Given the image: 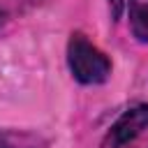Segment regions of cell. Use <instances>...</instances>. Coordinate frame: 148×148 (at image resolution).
I'll return each instance as SVG.
<instances>
[{
  "instance_id": "obj_1",
  "label": "cell",
  "mask_w": 148,
  "mask_h": 148,
  "mask_svg": "<svg viewBox=\"0 0 148 148\" xmlns=\"http://www.w3.org/2000/svg\"><path fill=\"white\" fill-rule=\"evenodd\" d=\"M67 65L72 76L83 86H99L111 76V60L86 35L74 32L67 42Z\"/></svg>"
},
{
  "instance_id": "obj_2",
  "label": "cell",
  "mask_w": 148,
  "mask_h": 148,
  "mask_svg": "<svg viewBox=\"0 0 148 148\" xmlns=\"http://www.w3.org/2000/svg\"><path fill=\"white\" fill-rule=\"evenodd\" d=\"M143 130H148V104H136L127 109L109 130L106 143L111 148H123L132 143Z\"/></svg>"
},
{
  "instance_id": "obj_3",
  "label": "cell",
  "mask_w": 148,
  "mask_h": 148,
  "mask_svg": "<svg viewBox=\"0 0 148 148\" xmlns=\"http://www.w3.org/2000/svg\"><path fill=\"white\" fill-rule=\"evenodd\" d=\"M130 28L139 42H148V2L130 5Z\"/></svg>"
},
{
  "instance_id": "obj_4",
  "label": "cell",
  "mask_w": 148,
  "mask_h": 148,
  "mask_svg": "<svg viewBox=\"0 0 148 148\" xmlns=\"http://www.w3.org/2000/svg\"><path fill=\"white\" fill-rule=\"evenodd\" d=\"M0 148H39L37 139L28 132H0Z\"/></svg>"
},
{
  "instance_id": "obj_5",
  "label": "cell",
  "mask_w": 148,
  "mask_h": 148,
  "mask_svg": "<svg viewBox=\"0 0 148 148\" xmlns=\"http://www.w3.org/2000/svg\"><path fill=\"white\" fill-rule=\"evenodd\" d=\"M109 9H111L113 21H118L120 14H123V9H125V0H109Z\"/></svg>"
},
{
  "instance_id": "obj_6",
  "label": "cell",
  "mask_w": 148,
  "mask_h": 148,
  "mask_svg": "<svg viewBox=\"0 0 148 148\" xmlns=\"http://www.w3.org/2000/svg\"><path fill=\"white\" fill-rule=\"evenodd\" d=\"M5 23H7V12H2V9H0V28H2Z\"/></svg>"
}]
</instances>
